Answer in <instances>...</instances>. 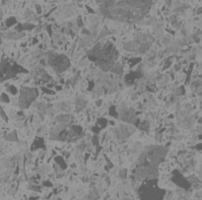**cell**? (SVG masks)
<instances>
[{
  "label": "cell",
  "instance_id": "1",
  "mask_svg": "<svg viewBox=\"0 0 202 200\" xmlns=\"http://www.w3.org/2000/svg\"><path fill=\"white\" fill-rule=\"evenodd\" d=\"M38 95L36 90H30V89H26L23 91V93L21 94V107H28L29 104L36 98V96Z\"/></svg>",
  "mask_w": 202,
  "mask_h": 200
},
{
  "label": "cell",
  "instance_id": "2",
  "mask_svg": "<svg viewBox=\"0 0 202 200\" xmlns=\"http://www.w3.org/2000/svg\"><path fill=\"white\" fill-rule=\"evenodd\" d=\"M13 23H15V19H13V18H12V19H9L6 24H7V26H11Z\"/></svg>",
  "mask_w": 202,
  "mask_h": 200
}]
</instances>
